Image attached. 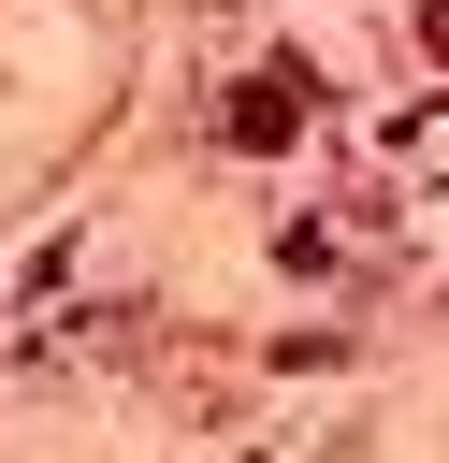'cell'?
Listing matches in <instances>:
<instances>
[{
    "label": "cell",
    "instance_id": "1",
    "mask_svg": "<svg viewBox=\"0 0 449 463\" xmlns=\"http://www.w3.org/2000/svg\"><path fill=\"white\" fill-rule=\"evenodd\" d=\"M304 130V72H246L232 87V145H290Z\"/></svg>",
    "mask_w": 449,
    "mask_h": 463
},
{
    "label": "cell",
    "instance_id": "2",
    "mask_svg": "<svg viewBox=\"0 0 449 463\" xmlns=\"http://www.w3.org/2000/svg\"><path fill=\"white\" fill-rule=\"evenodd\" d=\"M420 29H435V43H449V0H435V14H420Z\"/></svg>",
    "mask_w": 449,
    "mask_h": 463
}]
</instances>
